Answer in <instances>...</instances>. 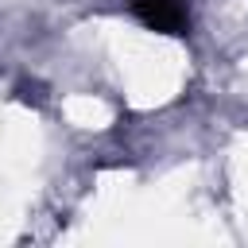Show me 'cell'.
Returning a JSON list of instances; mask_svg holds the SVG:
<instances>
[{
  "mask_svg": "<svg viewBox=\"0 0 248 248\" xmlns=\"http://www.w3.org/2000/svg\"><path fill=\"white\" fill-rule=\"evenodd\" d=\"M132 16L159 35H186L190 31V8L186 0H132Z\"/></svg>",
  "mask_w": 248,
  "mask_h": 248,
  "instance_id": "1",
  "label": "cell"
}]
</instances>
